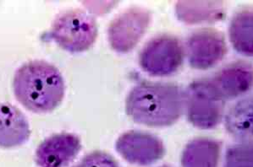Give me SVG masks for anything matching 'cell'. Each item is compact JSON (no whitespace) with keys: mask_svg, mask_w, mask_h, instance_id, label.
<instances>
[{"mask_svg":"<svg viewBox=\"0 0 253 167\" xmlns=\"http://www.w3.org/2000/svg\"><path fill=\"white\" fill-rule=\"evenodd\" d=\"M184 109V91L173 83H139L126 100L127 115L135 123L152 128L173 125L182 116Z\"/></svg>","mask_w":253,"mask_h":167,"instance_id":"1","label":"cell"},{"mask_svg":"<svg viewBox=\"0 0 253 167\" xmlns=\"http://www.w3.org/2000/svg\"><path fill=\"white\" fill-rule=\"evenodd\" d=\"M13 90L24 107L35 113H47L62 102L65 85L55 66L42 60H33L15 72Z\"/></svg>","mask_w":253,"mask_h":167,"instance_id":"2","label":"cell"},{"mask_svg":"<svg viewBox=\"0 0 253 167\" xmlns=\"http://www.w3.org/2000/svg\"><path fill=\"white\" fill-rule=\"evenodd\" d=\"M189 122L200 129L218 126L224 117L225 101L212 79H198L184 92Z\"/></svg>","mask_w":253,"mask_h":167,"instance_id":"3","label":"cell"},{"mask_svg":"<svg viewBox=\"0 0 253 167\" xmlns=\"http://www.w3.org/2000/svg\"><path fill=\"white\" fill-rule=\"evenodd\" d=\"M97 33L94 18L82 9H71L60 14L53 21L49 38L64 50L83 53L94 44Z\"/></svg>","mask_w":253,"mask_h":167,"instance_id":"4","label":"cell"},{"mask_svg":"<svg viewBox=\"0 0 253 167\" xmlns=\"http://www.w3.org/2000/svg\"><path fill=\"white\" fill-rule=\"evenodd\" d=\"M185 49L176 36L163 34L153 37L141 49L139 64L151 76H169L182 66Z\"/></svg>","mask_w":253,"mask_h":167,"instance_id":"5","label":"cell"},{"mask_svg":"<svg viewBox=\"0 0 253 167\" xmlns=\"http://www.w3.org/2000/svg\"><path fill=\"white\" fill-rule=\"evenodd\" d=\"M151 13L141 7H131L121 13L109 25L108 38L114 50L129 53L138 44L151 22Z\"/></svg>","mask_w":253,"mask_h":167,"instance_id":"6","label":"cell"},{"mask_svg":"<svg viewBox=\"0 0 253 167\" xmlns=\"http://www.w3.org/2000/svg\"><path fill=\"white\" fill-rule=\"evenodd\" d=\"M228 52L225 36L214 28H203L186 41V53L191 67L206 70L218 65Z\"/></svg>","mask_w":253,"mask_h":167,"instance_id":"7","label":"cell"},{"mask_svg":"<svg viewBox=\"0 0 253 167\" xmlns=\"http://www.w3.org/2000/svg\"><path fill=\"white\" fill-rule=\"evenodd\" d=\"M116 150L131 164L149 166L165 156L163 141L148 133L131 130L120 136L116 141Z\"/></svg>","mask_w":253,"mask_h":167,"instance_id":"8","label":"cell"},{"mask_svg":"<svg viewBox=\"0 0 253 167\" xmlns=\"http://www.w3.org/2000/svg\"><path fill=\"white\" fill-rule=\"evenodd\" d=\"M82 149L77 135L68 133L57 134L39 144L35 160L39 167H66L76 159Z\"/></svg>","mask_w":253,"mask_h":167,"instance_id":"9","label":"cell"},{"mask_svg":"<svg viewBox=\"0 0 253 167\" xmlns=\"http://www.w3.org/2000/svg\"><path fill=\"white\" fill-rule=\"evenodd\" d=\"M212 81L224 100L236 99L253 86V65L242 60L234 62L218 71Z\"/></svg>","mask_w":253,"mask_h":167,"instance_id":"10","label":"cell"},{"mask_svg":"<svg viewBox=\"0 0 253 167\" xmlns=\"http://www.w3.org/2000/svg\"><path fill=\"white\" fill-rule=\"evenodd\" d=\"M31 135L27 117L16 106L0 103V148L12 149L27 143Z\"/></svg>","mask_w":253,"mask_h":167,"instance_id":"11","label":"cell"},{"mask_svg":"<svg viewBox=\"0 0 253 167\" xmlns=\"http://www.w3.org/2000/svg\"><path fill=\"white\" fill-rule=\"evenodd\" d=\"M177 17L187 25L215 23L225 18L224 1H178L175 4Z\"/></svg>","mask_w":253,"mask_h":167,"instance_id":"12","label":"cell"},{"mask_svg":"<svg viewBox=\"0 0 253 167\" xmlns=\"http://www.w3.org/2000/svg\"><path fill=\"white\" fill-rule=\"evenodd\" d=\"M221 143L209 138L190 141L183 150L182 167H218Z\"/></svg>","mask_w":253,"mask_h":167,"instance_id":"13","label":"cell"},{"mask_svg":"<svg viewBox=\"0 0 253 167\" xmlns=\"http://www.w3.org/2000/svg\"><path fill=\"white\" fill-rule=\"evenodd\" d=\"M229 35L237 53L248 57L253 56V9L247 7L236 12L230 21Z\"/></svg>","mask_w":253,"mask_h":167,"instance_id":"14","label":"cell"},{"mask_svg":"<svg viewBox=\"0 0 253 167\" xmlns=\"http://www.w3.org/2000/svg\"><path fill=\"white\" fill-rule=\"evenodd\" d=\"M225 126L228 132L242 143H252L253 138V98L248 97L236 103L227 114Z\"/></svg>","mask_w":253,"mask_h":167,"instance_id":"15","label":"cell"},{"mask_svg":"<svg viewBox=\"0 0 253 167\" xmlns=\"http://www.w3.org/2000/svg\"><path fill=\"white\" fill-rule=\"evenodd\" d=\"M224 167H253V144L241 143L230 147Z\"/></svg>","mask_w":253,"mask_h":167,"instance_id":"16","label":"cell"},{"mask_svg":"<svg viewBox=\"0 0 253 167\" xmlns=\"http://www.w3.org/2000/svg\"><path fill=\"white\" fill-rule=\"evenodd\" d=\"M73 167H120V166L109 154L94 151L84 156L82 161Z\"/></svg>","mask_w":253,"mask_h":167,"instance_id":"17","label":"cell"},{"mask_svg":"<svg viewBox=\"0 0 253 167\" xmlns=\"http://www.w3.org/2000/svg\"><path fill=\"white\" fill-rule=\"evenodd\" d=\"M169 167V166H167V165H165V166H163V167Z\"/></svg>","mask_w":253,"mask_h":167,"instance_id":"18","label":"cell"}]
</instances>
